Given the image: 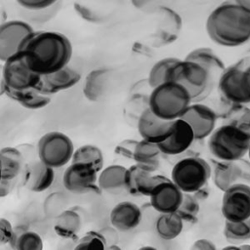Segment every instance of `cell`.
Wrapping results in <instances>:
<instances>
[{
  "mask_svg": "<svg viewBox=\"0 0 250 250\" xmlns=\"http://www.w3.org/2000/svg\"><path fill=\"white\" fill-rule=\"evenodd\" d=\"M29 68L39 75L55 72L66 65L72 56L69 39L57 31H33L21 51Z\"/></svg>",
  "mask_w": 250,
  "mask_h": 250,
  "instance_id": "cell-1",
  "label": "cell"
},
{
  "mask_svg": "<svg viewBox=\"0 0 250 250\" xmlns=\"http://www.w3.org/2000/svg\"><path fill=\"white\" fill-rule=\"evenodd\" d=\"M205 29L218 45L236 47L250 40V13L235 1H225L208 16Z\"/></svg>",
  "mask_w": 250,
  "mask_h": 250,
  "instance_id": "cell-2",
  "label": "cell"
},
{
  "mask_svg": "<svg viewBox=\"0 0 250 250\" xmlns=\"http://www.w3.org/2000/svg\"><path fill=\"white\" fill-rule=\"evenodd\" d=\"M250 130L231 124L216 127L208 137L210 153L219 161H235L247 154Z\"/></svg>",
  "mask_w": 250,
  "mask_h": 250,
  "instance_id": "cell-3",
  "label": "cell"
},
{
  "mask_svg": "<svg viewBox=\"0 0 250 250\" xmlns=\"http://www.w3.org/2000/svg\"><path fill=\"white\" fill-rule=\"evenodd\" d=\"M191 103L186 89L172 81L151 89L148 96V108L156 116L169 121L180 118Z\"/></svg>",
  "mask_w": 250,
  "mask_h": 250,
  "instance_id": "cell-4",
  "label": "cell"
},
{
  "mask_svg": "<svg viewBox=\"0 0 250 250\" xmlns=\"http://www.w3.org/2000/svg\"><path fill=\"white\" fill-rule=\"evenodd\" d=\"M167 81L175 82L186 89L191 102L198 103L210 93L212 76L195 62L179 60L169 70Z\"/></svg>",
  "mask_w": 250,
  "mask_h": 250,
  "instance_id": "cell-5",
  "label": "cell"
},
{
  "mask_svg": "<svg viewBox=\"0 0 250 250\" xmlns=\"http://www.w3.org/2000/svg\"><path fill=\"white\" fill-rule=\"evenodd\" d=\"M210 164L199 156H188L177 161L171 170V181L185 193L195 194L211 179Z\"/></svg>",
  "mask_w": 250,
  "mask_h": 250,
  "instance_id": "cell-6",
  "label": "cell"
},
{
  "mask_svg": "<svg viewBox=\"0 0 250 250\" xmlns=\"http://www.w3.org/2000/svg\"><path fill=\"white\" fill-rule=\"evenodd\" d=\"M38 158L46 165L56 169L71 161L74 146L71 139L62 132H49L37 144Z\"/></svg>",
  "mask_w": 250,
  "mask_h": 250,
  "instance_id": "cell-7",
  "label": "cell"
},
{
  "mask_svg": "<svg viewBox=\"0 0 250 250\" xmlns=\"http://www.w3.org/2000/svg\"><path fill=\"white\" fill-rule=\"evenodd\" d=\"M218 91L225 102L250 104V72L235 64L226 67L218 79Z\"/></svg>",
  "mask_w": 250,
  "mask_h": 250,
  "instance_id": "cell-8",
  "label": "cell"
},
{
  "mask_svg": "<svg viewBox=\"0 0 250 250\" xmlns=\"http://www.w3.org/2000/svg\"><path fill=\"white\" fill-rule=\"evenodd\" d=\"M41 81V75L32 71L24 56L19 52L9 58L2 66V83L14 90L35 88Z\"/></svg>",
  "mask_w": 250,
  "mask_h": 250,
  "instance_id": "cell-9",
  "label": "cell"
},
{
  "mask_svg": "<svg viewBox=\"0 0 250 250\" xmlns=\"http://www.w3.org/2000/svg\"><path fill=\"white\" fill-rule=\"evenodd\" d=\"M221 212L227 221H242L250 218V186L236 183L224 191Z\"/></svg>",
  "mask_w": 250,
  "mask_h": 250,
  "instance_id": "cell-10",
  "label": "cell"
},
{
  "mask_svg": "<svg viewBox=\"0 0 250 250\" xmlns=\"http://www.w3.org/2000/svg\"><path fill=\"white\" fill-rule=\"evenodd\" d=\"M30 24L23 21H8L0 24V61L6 62L9 58L21 51L24 40L33 32Z\"/></svg>",
  "mask_w": 250,
  "mask_h": 250,
  "instance_id": "cell-11",
  "label": "cell"
},
{
  "mask_svg": "<svg viewBox=\"0 0 250 250\" xmlns=\"http://www.w3.org/2000/svg\"><path fill=\"white\" fill-rule=\"evenodd\" d=\"M98 174L92 166L84 163H71L63 173L62 184L72 193L99 192Z\"/></svg>",
  "mask_w": 250,
  "mask_h": 250,
  "instance_id": "cell-12",
  "label": "cell"
},
{
  "mask_svg": "<svg viewBox=\"0 0 250 250\" xmlns=\"http://www.w3.org/2000/svg\"><path fill=\"white\" fill-rule=\"evenodd\" d=\"M191 128L195 141L208 138L216 128L218 115L216 110L207 104L191 103L180 117Z\"/></svg>",
  "mask_w": 250,
  "mask_h": 250,
  "instance_id": "cell-13",
  "label": "cell"
},
{
  "mask_svg": "<svg viewBox=\"0 0 250 250\" xmlns=\"http://www.w3.org/2000/svg\"><path fill=\"white\" fill-rule=\"evenodd\" d=\"M195 141L190 126L181 118L173 121L167 138L157 144L162 154L175 156L186 152Z\"/></svg>",
  "mask_w": 250,
  "mask_h": 250,
  "instance_id": "cell-14",
  "label": "cell"
},
{
  "mask_svg": "<svg viewBox=\"0 0 250 250\" xmlns=\"http://www.w3.org/2000/svg\"><path fill=\"white\" fill-rule=\"evenodd\" d=\"M24 160L25 164L21 173L22 185L33 192H42L48 189L55 180L54 168L43 163L38 156Z\"/></svg>",
  "mask_w": 250,
  "mask_h": 250,
  "instance_id": "cell-15",
  "label": "cell"
},
{
  "mask_svg": "<svg viewBox=\"0 0 250 250\" xmlns=\"http://www.w3.org/2000/svg\"><path fill=\"white\" fill-rule=\"evenodd\" d=\"M158 15V27L153 34V45L162 47L177 40L181 31L183 21L181 16L172 8L159 5L154 11Z\"/></svg>",
  "mask_w": 250,
  "mask_h": 250,
  "instance_id": "cell-16",
  "label": "cell"
},
{
  "mask_svg": "<svg viewBox=\"0 0 250 250\" xmlns=\"http://www.w3.org/2000/svg\"><path fill=\"white\" fill-rule=\"evenodd\" d=\"M172 123L173 121L156 116L147 107L139 116L137 120V129L143 140L159 144L169 135Z\"/></svg>",
  "mask_w": 250,
  "mask_h": 250,
  "instance_id": "cell-17",
  "label": "cell"
},
{
  "mask_svg": "<svg viewBox=\"0 0 250 250\" xmlns=\"http://www.w3.org/2000/svg\"><path fill=\"white\" fill-rule=\"evenodd\" d=\"M183 194L184 192L169 179L158 185L148 197L151 207L161 214L176 212L182 202Z\"/></svg>",
  "mask_w": 250,
  "mask_h": 250,
  "instance_id": "cell-18",
  "label": "cell"
},
{
  "mask_svg": "<svg viewBox=\"0 0 250 250\" xmlns=\"http://www.w3.org/2000/svg\"><path fill=\"white\" fill-rule=\"evenodd\" d=\"M143 218L141 208L132 201L117 203L109 213V222L114 229L125 232L135 229Z\"/></svg>",
  "mask_w": 250,
  "mask_h": 250,
  "instance_id": "cell-19",
  "label": "cell"
},
{
  "mask_svg": "<svg viewBox=\"0 0 250 250\" xmlns=\"http://www.w3.org/2000/svg\"><path fill=\"white\" fill-rule=\"evenodd\" d=\"M80 79V73L66 65L55 72L42 75L39 88L43 93L52 96L60 91L72 88Z\"/></svg>",
  "mask_w": 250,
  "mask_h": 250,
  "instance_id": "cell-20",
  "label": "cell"
},
{
  "mask_svg": "<svg viewBox=\"0 0 250 250\" xmlns=\"http://www.w3.org/2000/svg\"><path fill=\"white\" fill-rule=\"evenodd\" d=\"M40 84V83H39ZM1 91L10 99L28 109H40L48 105L51 96L43 93L39 85L35 88L26 90H14L1 82Z\"/></svg>",
  "mask_w": 250,
  "mask_h": 250,
  "instance_id": "cell-21",
  "label": "cell"
},
{
  "mask_svg": "<svg viewBox=\"0 0 250 250\" xmlns=\"http://www.w3.org/2000/svg\"><path fill=\"white\" fill-rule=\"evenodd\" d=\"M184 60L197 63L205 69L212 78H214V76L219 78L226 69L225 63L221 58L212 49L207 47H199L191 50Z\"/></svg>",
  "mask_w": 250,
  "mask_h": 250,
  "instance_id": "cell-22",
  "label": "cell"
},
{
  "mask_svg": "<svg viewBox=\"0 0 250 250\" xmlns=\"http://www.w3.org/2000/svg\"><path fill=\"white\" fill-rule=\"evenodd\" d=\"M0 162L2 170V179L18 180L23 171L25 160L22 152L13 146H7L0 149Z\"/></svg>",
  "mask_w": 250,
  "mask_h": 250,
  "instance_id": "cell-23",
  "label": "cell"
},
{
  "mask_svg": "<svg viewBox=\"0 0 250 250\" xmlns=\"http://www.w3.org/2000/svg\"><path fill=\"white\" fill-rule=\"evenodd\" d=\"M211 178L215 187L223 192L232 185L241 183L235 161H218L212 169Z\"/></svg>",
  "mask_w": 250,
  "mask_h": 250,
  "instance_id": "cell-24",
  "label": "cell"
},
{
  "mask_svg": "<svg viewBox=\"0 0 250 250\" xmlns=\"http://www.w3.org/2000/svg\"><path fill=\"white\" fill-rule=\"evenodd\" d=\"M110 70L107 68H97L91 70L84 81L83 95L90 102L99 101L105 92Z\"/></svg>",
  "mask_w": 250,
  "mask_h": 250,
  "instance_id": "cell-25",
  "label": "cell"
},
{
  "mask_svg": "<svg viewBox=\"0 0 250 250\" xmlns=\"http://www.w3.org/2000/svg\"><path fill=\"white\" fill-rule=\"evenodd\" d=\"M126 169V167L117 164L103 168L98 174V187L100 190L118 192L125 189Z\"/></svg>",
  "mask_w": 250,
  "mask_h": 250,
  "instance_id": "cell-26",
  "label": "cell"
},
{
  "mask_svg": "<svg viewBox=\"0 0 250 250\" xmlns=\"http://www.w3.org/2000/svg\"><path fill=\"white\" fill-rule=\"evenodd\" d=\"M81 226L80 215L73 209H66L57 215L54 222V230L63 239H73L77 236Z\"/></svg>",
  "mask_w": 250,
  "mask_h": 250,
  "instance_id": "cell-27",
  "label": "cell"
},
{
  "mask_svg": "<svg viewBox=\"0 0 250 250\" xmlns=\"http://www.w3.org/2000/svg\"><path fill=\"white\" fill-rule=\"evenodd\" d=\"M222 106L217 112L218 118L225 121L224 124H231L250 130V108L246 104H231L221 100Z\"/></svg>",
  "mask_w": 250,
  "mask_h": 250,
  "instance_id": "cell-28",
  "label": "cell"
},
{
  "mask_svg": "<svg viewBox=\"0 0 250 250\" xmlns=\"http://www.w3.org/2000/svg\"><path fill=\"white\" fill-rule=\"evenodd\" d=\"M184 223L176 212L161 213L155 221V230L160 238L173 240L182 233Z\"/></svg>",
  "mask_w": 250,
  "mask_h": 250,
  "instance_id": "cell-29",
  "label": "cell"
},
{
  "mask_svg": "<svg viewBox=\"0 0 250 250\" xmlns=\"http://www.w3.org/2000/svg\"><path fill=\"white\" fill-rule=\"evenodd\" d=\"M16 250H42L43 240L41 236L23 227L14 228V235L9 243Z\"/></svg>",
  "mask_w": 250,
  "mask_h": 250,
  "instance_id": "cell-30",
  "label": "cell"
},
{
  "mask_svg": "<svg viewBox=\"0 0 250 250\" xmlns=\"http://www.w3.org/2000/svg\"><path fill=\"white\" fill-rule=\"evenodd\" d=\"M161 154L157 144L142 139L141 141H138L136 145L133 160L136 163L148 165L156 169Z\"/></svg>",
  "mask_w": 250,
  "mask_h": 250,
  "instance_id": "cell-31",
  "label": "cell"
},
{
  "mask_svg": "<svg viewBox=\"0 0 250 250\" xmlns=\"http://www.w3.org/2000/svg\"><path fill=\"white\" fill-rule=\"evenodd\" d=\"M70 162L88 164L100 172L104 167V154L97 146L84 145L74 149Z\"/></svg>",
  "mask_w": 250,
  "mask_h": 250,
  "instance_id": "cell-32",
  "label": "cell"
},
{
  "mask_svg": "<svg viewBox=\"0 0 250 250\" xmlns=\"http://www.w3.org/2000/svg\"><path fill=\"white\" fill-rule=\"evenodd\" d=\"M224 235L233 244L245 242L250 239V218L242 221H225Z\"/></svg>",
  "mask_w": 250,
  "mask_h": 250,
  "instance_id": "cell-33",
  "label": "cell"
},
{
  "mask_svg": "<svg viewBox=\"0 0 250 250\" xmlns=\"http://www.w3.org/2000/svg\"><path fill=\"white\" fill-rule=\"evenodd\" d=\"M180 59L175 57H167L157 61L149 69L148 76L146 78L147 83L151 89L167 82V77L171 67L179 62Z\"/></svg>",
  "mask_w": 250,
  "mask_h": 250,
  "instance_id": "cell-34",
  "label": "cell"
},
{
  "mask_svg": "<svg viewBox=\"0 0 250 250\" xmlns=\"http://www.w3.org/2000/svg\"><path fill=\"white\" fill-rule=\"evenodd\" d=\"M155 170L156 169L151 166L140 163H136L130 166L126 169L125 173V189L129 193L138 196L139 184L144 177L153 173Z\"/></svg>",
  "mask_w": 250,
  "mask_h": 250,
  "instance_id": "cell-35",
  "label": "cell"
},
{
  "mask_svg": "<svg viewBox=\"0 0 250 250\" xmlns=\"http://www.w3.org/2000/svg\"><path fill=\"white\" fill-rule=\"evenodd\" d=\"M200 211V205L197 197L192 193L183 194V199L178 207L176 213L182 218L184 222L193 223L196 221Z\"/></svg>",
  "mask_w": 250,
  "mask_h": 250,
  "instance_id": "cell-36",
  "label": "cell"
},
{
  "mask_svg": "<svg viewBox=\"0 0 250 250\" xmlns=\"http://www.w3.org/2000/svg\"><path fill=\"white\" fill-rule=\"evenodd\" d=\"M106 239L101 231L90 230L77 240L75 249H105Z\"/></svg>",
  "mask_w": 250,
  "mask_h": 250,
  "instance_id": "cell-37",
  "label": "cell"
},
{
  "mask_svg": "<svg viewBox=\"0 0 250 250\" xmlns=\"http://www.w3.org/2000/svg\"><path fill=\"white\" fill-rule=\"evenodd\" d=\"M169 178L159 174H148L143 178L138 187V196H149L153 189L163 182L168 181Z\"/></svg>",
  "mask_w": 250,
  "mask_h": 250,
  "instance_id": "cell-38",
  "label": "cell"
},
{
  "mask_svg": "<svg viewBox=\"0 0 250 250\" xmlns=\"http://www.w3.org/2000/svg\"><path fill=\"white\" fill-rule=\"evenodd\" d=\"M17 3L27 11L39 12L50 9L56 5L57 0H17Z\"/></svg>",
  "mask_w": 250,
  "mask_h": 250,
  "instance_id": "cell-39",
  "label": "cell"
},
{
  "mask_svg": "<svg viewBox=\"0 0 250 250\" xmlns=\"http://www.w3.org/2000/svg\"><path fill=\"white\" fill-rule=\"evenodd\" d=\"M73 7L79 17L89 22H100L103 20V17L100 14H98L93 8L87 6L86 4L74 2Z\"/></svg>",
  "mask_w": 250,
  "mask_h": 250,
  "instance_id": "cell-40",
  "label": "cell"
},
{
  "mask_svg": "<svg viewBox=\"0 0 250 250\" xmlns=\"http://www.w3.org/2000/svg\"><path fill=\"white\" fill-rule=\"evenodd\" d=\"M138 141L134 139H126L121 141L116 146H115V153L127 158V159H133L135 147Z\"/></svg>",
  "mask_w": 250,
  "mask_h": 250,
  "instance_id": "cell-41",
  "label": "cell"
},
{
  "mask_svg": "<svg viewBox=\"0 0 250 250\" xmlns=\"http://www.w3.org/2000/svg\"><path fill=\"white\" fill-rule=\"evenodd\" d=\"M14 235V227L4 218H0V245L10 243Z\"/></svg>",
  "mask_w": 250,
  "mask_h": 250,
  "instance_id": "cell-42",
  "label": "cell"
},
{
  "mask_svg": "<svg viewBox=\"0 0 250 250\" xmlns=\"http://www.w3.org/2000/svg\"><path fill=\"white\" fill-rule=\"evenodd\" d=\"M237 167L240 173V182L241 183H250V160L244 159V157L235 160Z\"/></svg>",
  "mask_w": 250,
  "mask_h": 250,
  "instance_id": "cell-43",
  "label": "cell"
},
{
  "mask_svg": "<svg viewBox=\"0 0 250 250\" xmlns=\"http://www.w3.org/2000/svg\"><path fill=\"white\" fill-rule=\"evenodd\" d=\"M191 249H193V250H215L216 245L210 239L199 238L193 242Z\"/></svg>",
  "mask_w": 250,
  "mask_h": 250,
  "instance_id": "cell-44",
  "label": "cell"
},
{
  "mask_svg": "<svg viewBox=\"0 0 250 250\" xmlns=\"http://www.w3.org/2000/svg\"><path fill=\"white\" fill-rule=\"evenodd\" d=\"M17 180H5L0 181V197H5L11 193L16 186Z\"/></svg>",
  "mask_w": 250,
  "mask_h": 250,
  "instance_id": "cell-45",
  "label": "cell"
},
{
  "mask_svg": "<svg viewBox=\"0 0 250 250\" xmlns=\"http://www.w3.org/2000/svg\"><path fill=\"white\" fill-rule=\"evenodd\" d=\"M132 4H133L137 9L148 11V10H150L149 6H150V5H154V2H153V1H147V0H133V1H132Z\"/></svg>",
  "mask_w": 250,
  "mask_h": 250,
  "instance_id": "cell-46",
  "label": "cell"
},
{
  "mask_svg": "<svg viewBox=\"0 0 250 250\" xmlns=\"http://www.w3.org/2000/svg\"><path fill=\"white\" fill-rule=\"evenodd\" d=\"M237 67L242 69H247L250 67V50L245 54V56L234 63Z\"/></svg>",
  "mask_w": 250,
  "mask_h": 250,
  "instance_id": "cell-47",
  "label": "cell"
},
{
  "mask_svg": "<svg viewBox=\"0 0 250 250\" xmlns=\"http://www.w3.org/2000/svg\"><path fill=\"white\" fill-rule=\"evenodd\" d=\"M237 2L244 10L250 13V0H237Z\"/></svg>",
  "mask_w": 250,
  "mask_h": 250,
  "instance_id": "cell-48",
  "label": "cell"
},
{
  "mask_svg": "<svg viewBox=\"0 0 250 250\" xmlns=\"http://www.w3.org/2000/svg\"><path fill=\"white\" fill-rule=\"evenodd\" d=\"M246 242H242L241 244H237L238 245V250H246L249 249L250 250V245L249 244H245Z\"/></svg>",
  "mask_w": 250,
  "mask_h": 250,
  "instance_id": "cell-49",
  "label": "cell"
},
{
  "mask_svg": "<svg viewBox=\"0 0 250 250\" xmlns=\"http://www.w3.org/2000/svg\"><path fill=\"white\" fill-rule=\"evenodd\" d=\"M224 249H236V250H238V245L237 244L236 245H228V246L224 247Z\"/></svg>",
  "mask_w": 250,
  "mask_h": 250,
  "instance_id": "cell-50",
  "label": "cell"
},
{
  "mask_svg": "<svg viewBox=\"0 0 250 250\" xmlns=\"http://www.w3.org/2000/svg\"><path fill=\"white\" fill-rule=\"evenodd\" d=\"M2 180V170H1V162H0V181Z\"/></svg>",
  "mask_w": 250,
  "mask_h": 250,
  "instance_id": "cell-51",
  "label": "cell"
},
{
  "mask_svg": "<svg viewBox=\"0 0 250 250\" xmlns=\"http://www.w3.org/2000/svg\"><path fill=\"white\" fill-rule=\"evenodd\" d=\"M247 155H248L249 160H250V146H249V148H248V151H247Z\"/></svg>",
  "mask_w": 250,
  "mask_h": 250,
  "instance_id": "cell-52",
  "label": "cell"
},
{
  "mask_svg": "<svg viewBox=\"0 0 250 250\" xmlns=\"http://www.w3.org/2000/svg\"><path fill=\"white\" fill-rule=\"evenodd\" d=\"M0 70H2V67H0ZM1 82H2V80L0 81V88H1Z\"/></svg>",
  "mask_w": 250,
  "mask_h": 250,
  "instance_id": "cell-53",
  "label": "cell"
},
{
  "mask_svg": "<svg viewBox=\"0 0 250 250\" xmlns=\"http://www.w3.org/2000/svg\"><path fill=\"white\" fill-rule=\"evenodd\" d=\"M247 70L250 72V67H249V68H247Z\"/></svg>",
  "mask_w": 250,
  "mask_h": 250,
  "instance_id": "cell-54",
  "label": "cell"
}]
</instances>
